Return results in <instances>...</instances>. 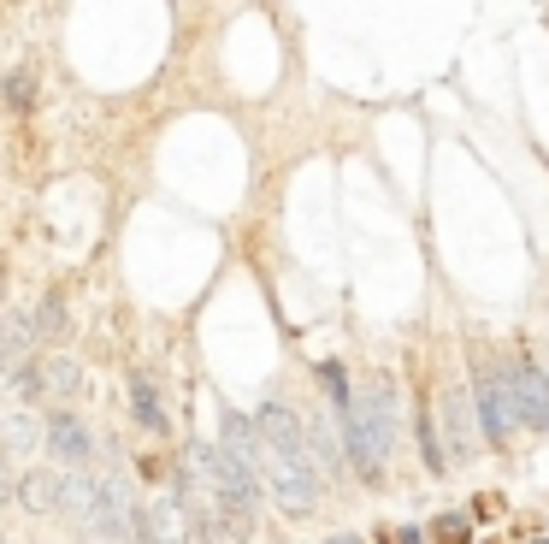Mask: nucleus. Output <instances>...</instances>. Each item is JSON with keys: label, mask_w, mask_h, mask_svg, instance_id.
<instances>
[{"label": "nucleus", "mask_w": 549, "mask_h": 544, "mask_svg": "<svg viewBox=\"0 0 549 544\" xmlns=\"http://www.w3.org/2000/svg\"><path fill=\"white\" fill-rule=\"evenodd\" d=\"M254 432H260V474L272 485V497H278L290 515H307V509L319 503V474H313V462H307L302 420L284 403H266L260 420H254Z\"/></svg>", "instance_id": "1"}, {"label": "nucleus", "mask_w": 549, "mask_h": 544, "mask_svg": "<svg viewBox=\"0 0 549 544\" xmlns=\"http://www.w3.org/2000/svg\"><path fill=\"white\" fill-rule=\"evenodd\" d=\"M343 432H349L355 474L378 479L390 444H396V385H390V379H372L361 397H349V408H343Z\"/></svg>", "instance_id": "2"}, {"label": "nucleus", "mask_w": 549, "mask_h": 544, "mask_svg": "<svg viewBox=\"0 0 549 544\" xmlns=\"http://www.w3.org/2000/svg\"><path fill=\"white\" fill-rule=\"evenodd\" d=\"M473 403H479V420H485V438L490 444H502L520 420H514V391H508V373L496 367V361H479V373H473Z\"/></svg>", "instance_id": "3"}, {"label": "nucleus", "mask_w": 549, "mask_h": 544, "mask_svg": "<svg viewBox=\"0 0 549 544\" xmlns=\"http://www.w3.org/2000/svg\"><path fill=\"white\" fill-rule=\"evenodd\" d=\"M42 438H48V456H60L65 468H77V474L95 462V432H89L71 408H54V414L42 420Z\"/></svg>", "instance_id": "4"}, {"label": "nucleus", "mask_w": 549, "mask_h": 544, "mask_svg": "<svg viewBox=\"0 0 549 544\" xmlns=\"http://www.w3.org/2000/svg\"><path fill=\"white\" fill-rule=\"evenodd\" d=\"M508 391H514V420L526 426H549V379L538 361H508Z\"/></svg>", "instance_id": "5"}, {"label": "nucleus", "mask_w": 549, "mask_h": 544, "mask_svg": "<svg viewBox=\"0 0 549 544\" xmlns=\"http://www.w3.org/2000/svg\"><path fill=\"white\" fill-rule=\"evenodd\" d=\"M142 539H154V544H189V539H195L183 497H160V503H148V509H142Z\"/></svg>", "instance_id": "6"}, {"label": "nucleus", "mask_w": 549, "mask_h": 544, "mask_svg": "<svg viewBox=\"0 0 549 544\" xmlns=\"http://www.w3.org/2000/svg\"><path fill=\"white\" fill-rule=\"evenodd\" d=\"M302 438H307V462H313V474H337V438H331V426H325V414L319 408H307L302 420Z\"/></svg>", "instance_id": "7"}, {"label": "nucleus", "mask_w": 549, "mask_h": 544, "mask_svg": "<svg viewBox=\"0 0 549 544\" xmlns=\"http://www.w3.org/2000/svg\"><path fill=\"white\" fill-rule=\"evenodd\" d=\"M443 420H449V444H455V462L473 456V408H467V391L449 385L443 391Z\"/></svg>", "instance_id": "8"}, {"label": "nucleus", "mask_w": 549, "mask_h": 544, "mask_svg": "<svg viewBox=\"0 0 549 544\" xmlns=\"http://www.w3.org/2000/svg\"><path fill=\"white\" fill-rule=\"evenodd\" d=\"M225 456H231L237 468H248V474L260 479V432L248 426L243 414H225Z\"/></svg>", "instance_id": "9"}, {"label": "nucleus", "mask_w": 549, "mask_h": 544, "mask_svg": "<svg viewBox=\"0 0 549 544\" xmlns=\"http://www.w3.org/2000/svg\"><path fill=\"white\" fill-rule=\"evenodd\" d=\"M18 497H24V509L48 515V509H60V503H65V479H60V474H48V468H36V474L18 479Z\"/></svg>", "instance_id": "10"}, {"label": "nucleus", "mask_w": 549, "mask_h": 544, "mask_svg": "<svg viewBox=\"0 0 549 544\" xmlns=\"http://www.w3.org/2000/svg\"><path fill=\"white\" fill-rule=\"evenodd\" d=\"M130 414H136V426L166 432V408H160V391H154L148 373H130Z\"/></svg>", "instance_id": "11"}, {"label": "nucleus", "mask_w": 549, "mask_h": 544, "mask_svg": "<svg viewBox=\"0 0 549 544\" xmlns=\"http://www.w3.org/2000/svg\"><path fill=\"white\" fill-rule=\"evenodd\" d=\"M0 438H6L12 450H30V444L42 438V426H36L30 414H6V420H0Z\"/></svg>", "instance_id": "12"}, {"label": "nucleus", "mask_w": 549, "mask_h": 544, "mask_svg": "<svg viewBox=\"0 0 549 544\" xmlns=\"http://www.w3.org/2000/svg\"><path fill=\"white\" fill-rule=\"evenodd\" d=\"M36 332L42 338H60L65 332V296L54 290V296H42V308H36Z\"/></svg>", "instance_id": "13"}, {"label": "nucleus", "mask_w": 549, "mask_h": 544, "mask_svg": "<svg viewBox=\"0 0 549 544\" xmlns=\"http://www.w3.org/2000/svg\"><path fill=\"white\" fill-rule=\"evenodd\" d=\"M431 539L437 544H467L473 539V521H467V515H443V521H431Z\"/></svg>", "instance_id": "14"}, {"label": "nucleus", "mask_w": 549, "mask_h": 544, "mask_svg": "<svg viewBox=\"0 0 549 544\" xmlns=\"http://www.w3.org/2000/svg\"><path fill=\"white\" fill-rule=\"evenodd\" d=\"M6 101H12V107H30V101H36V83H30V71H12V77H6Z\"/></svg>", "instance_id": "15"}, {"label": "nucleus", "mask_w": 549, "mask_h": 544, "mask_svg": "<svg viewBox=\"0 0 549 544\" xmlns=\"http://www.w3.org/2000/svg\"><path fill=\"white\" fill-rule=\"evenodd\" d=\"M420 444H426V468H431V474H443V450H437V432H431V420H420Z\"/></svg>", "instance_id": "16"}, {"label": "nucleus", "mask_w": 549, "mask_h": 544, "mask_svg": "<svg viewBox=\"0 0 549 544\" xmlns=\"http://www.w3.org/2000/svg\"><path fill=\"white\" fill-rule=\"evenodd\" d=\"M18 497V479H12V468H6V456H0V503H12Z\"/></svg>", "instance_id": "17"}, {"label": "nucleus", "mask_w": 549, "mask_h": 544, "mask_svg": "<svg viewBox=\"0 0 549 544\" xmlns=\"http://www.w3.org/2000/svg\"><path fill=\"white\" fill-rule=\"evenodd\" d=\"M331 544H355V539H331Z\"/></svg>", "instance_id": "18"}, {"label": "nucleus", "mask_w": 549, "mask_h": 544, "mask_svg": "<svg viewBox=\"0 0 549 544\" xmlns=\"http://www.w3.org/2000/svg\"><path fill=\"white\" fill-rule=\"evenodd\" d=\"M532 544H549V539H532Z\"/></svg>", "instance_id": "19"}]
</instances>
